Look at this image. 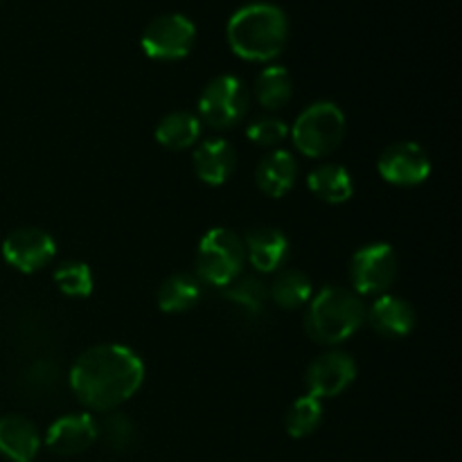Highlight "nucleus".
I'll return each instance as SVG.
<instances>
[{"label":"nucleus","mask_w":462,"mask_h":462,"mask_svg":"<svg viewBox=\"0 0 462 462\" xmlns=\"http://www.w3.org/2000/svg\"><path fill=\"white\" fill-rule=\"evenodd\" d=\"M54 282H57L59 291L66 293L70 298H88L93 293L95 278L93 271L86 262L68 260L54 271Z\"/></svg>","instance_id":"obj_25"},{"label":"nucleus","mask_w":462,"mask_h":462,"mask_svg":"<svg viewBox=\"0 0 462 462\" xmlns=\"http://www.w3.org/2000/svg\"><path fill=\"white\" fill-rule=\"evenodd\" d=\"M192 165L206 185H224L237 167V153L224 138H208L194 149Z\"/></svg>","instance_id":"obj_14"},{"label":"nucleus","mask_w":462,"mask_h":462,"mask_svg":"<svg viewBox=\"0 0 462 462\" xmlns=\"http://www.w3.org/2000/svg\"><path fill=\"white\" fill-rule=\"evenodd\" d=\"M356 379V364L347 352L332 350L316 356L307 368V395L316 400H328L346 393Z\"/></svg>","instance_id":"obj_9"},{"label":"nucleus","mask_w":462,"mask_h":462,"mask_svg":"<svg viewBox=\"0 0 462 462\" xmlns=\"http://www.w3.org/2000/svg\"><path fill=\"white\" fill-rule=\"evenodd\" d=\"M57 253L52 235L41 228H18L9 233L3 242V257L9 266L21 273H34L50 264Z\"/></svg>","instance_id":"obj_11"},{"label":"nucleus","mask_w":462,"mask_h":462,"mask_svg":"<svg viewBox=\"0 0 462 462\" xmlns=\"http://www.w3.org/2000/svg\"><path fill=\"white\" fill-rule=\"evenodd\" d=\"M99 436L113 451H126L135 442V427L125 413H111L99 427Z\"/></svg>","instance_id":"obj_26"},{"label":"nucleus","mask_w":462,"mask_h":462,"mask_svg":"<svg viewBox=\"0 0 462 462\" xmlns=\"http://www.w3.org/2000/svg\"><path fill=\"white\" fill-rule=\"evenodd\" d=\"M298 179V162L293 153L284 152V149H275L269 156L262 158L257 162L255 170V183L266 197L282 199L289 194L296 185Z\"/></svg>","instance_id":"obj_17"},{"label":"nucleus","mask_w":462,"mask_h":462,"mask_svg":"<svg viewBox=\"0 0 462 462\" xmlns=\"http://www.w3.org/2000/svg\"><path fill=\"white\" fill-rule=\"evenodd\" d=\"M242 242L248 262L260 273H275L289 257V239L278 228H253Z\"/></svg>","instance_id":"obj_13"},{"label":"nucleus","mask_w":462,"mask_h":462,"mask_svg":"<svg viewBox=\"0 0 462 462\" xmlns=\"http://www.w3.org/2000/svg\"><path fill=\"white\" fill-rule=\"evenodd\" d=\"M221 296L228 305H233L246 319H257L264 311L269 300V289L255 275H239L235 282L221 289Z\"/></svg>","instance_id":"obj_21"},{"label":"nucleus","mask_w":462,"mask_h":462,"mask_svg":"<svg viewBox=\"0 0 462 462\" xmlns=\"http://www.w3.org/2000/svg\"><path fill=\"white\" fill-rule=\"evenodd\" d=\"M248 140L257 147H278L280 143H284L289 135L287 122L280 120V117H260V120L251 122L246 129Z\"/></svg>","instance_id":"obj_27"},{"label":"nucleus","mask_w":462,"mask_h":462,"mask_svg":"<svg viewBox=\"0 0 462 462\" xmlns=\"http://www.w3.org/2000/svg\"><path fill=\"white\" fill-rule=\"evenodd\" d=\"M293 95V81L287 68L269 66L257 75L255 79V97L269 111L287 106Z\"/></svg>","instance_id":"obj_23"},{"label":"nucleus","mask_w":462,"mask_h":462,"mask_svg":"<svg viewBox=\"0 0 462 462\" xmlns=\"http://www.w3.org/2000/svg\"><path fill=\"white\" fill-rule=\"evenodd\" d=\"M197 39V27L183 14H162L153 18L143 32L144 54L156 61H176L188 57Z\"/></svg>","instance_id":"obj_8"},{"label":"nucleus","mask_w":462,"mask_h":462,"mask_svg":"<svg viewBox=\"0 0 462 462\" xmlns=\"http://www.w3.org/2000/svg\"><path fill=\"white\" fill-rule=\"evenodd\" d=\"M314 296V284L302 271H282L275 275L269 298L282 310H300Z\"/></svg>","instance_id":"obj_22"},{"label":"nucleus","mask_w":462,"mask_h":462,"mask_svg":"<svg viewBox=\"0 0 462 462\" xmlns=\"http://www.w3.org/2000/svg\"><path fill=\"white\" fill-rule=\"evenodd\" d=\"M226 34L237 57L246 61H271L287 45L289 18L278 5H244L230 16Z\"/></svg>","instance_id":"obj_2"},{"label":"nucleus","mask_w":462,"mask_h":462,"mask_svg":"<svg viewBox=\"0 0 462 462\" xmlns=\"http://www.w3.org/2000/svg\"><path fill=\"white\" fill-rule=\"evenodd\" d=\"M377 170L386 183L397 188H413L424 183L431 174V161L427 152L415 143H397L383 149Z\"/></svg>","instance_id":"obj_10"},{"label":"nucleus","mask_w":462,"mask_h":462,"mask_svg":"<svg viewBox=\"0 0 462 462\" xmlns=\"http://www.w3.org/2000/svg\"><path fill=\"white\" fill-rule=\"evenodd\" d=\"M311 192L325 203H346L350 201L352 194H355V183H352V176L346 167L334 165V162H325L319 165L307 179Z\"/></svg>","instance_id":"obj_20"},{"label":"nucleus","mask_w":462,"mask_h":462,"mask_svg":"<svg viewBox=\"0 0 462 462\" xmlns=\"http://www.w3.org/2000/svg\"><path fill=\"white\" fill-rule=\"evenodd\" d=\"M289 135L300 153L325 158L337 152L346 138V116L334 102H316L298 116Z\"/></svg>","instance_id":"obj_5"},{"label":"nucleus","mask_w":462,"mask_h":462,"mask_svg":"<svg viewBox=\"0 0 462 462\" xmlns=\"http://www.w3.org/2000/svg\"><path fill=\"white\" fill-rule=\"evenodd\" d=\"M201 138V120L189 111L167 113L156 126V140L170 152H185Z\"/></svg>","instance_id":"obj_19"},{"label":"nucleus","mask_w":462,"mask_h":462,"mask_svg":"<svg viewBox=\"0 0 462 462\" xmlns=\"http://www.w3.org/2000/svg\"><path fill=\"white\" fill-rule=\"evenodd\" d=\"M365 319L370 320L374 332L386 338L409 337L415 328V310L411 307V302L400 296H391V293L379 296L373 307L365 311Z\"/></svg>","instance_id":"obj_15"},{"label":"nucleus","mask_w":462,"mask_h":462,"mask_svg":"<svg viewBox=\"0 0 462 462\" xmlns=\"http://www.w3.org/2000/svg\"><path fill=\"white\" fill-rule=\"evenodd\" d=\"M206 284L192 273H174L161 284L156 293L158 307L165 314H185L203 300Z\"/></svg>","instance_id":"obj_18"},{"label":"nucleus","mask_w":462,"mask_h":462,"mask_svg":"<svg viewBox=\"0 0 462 462\" xmlns=\"http://www.w3.org/2000/svg\"><path fill=\"white\" fill-rule=\"evenodd\" d=\"M400 275V260L391 244H368L350 262L352 291L359 296H383Z\"/></svg>","instance_id":"obj_7"},{"label":"nucleus","mask_w":462,"mask_h":462,"mask_svg":"<svg viewBox=\"0 0 462 462\" xmlns=\"http://www.w3.org/2000/svg\"><path fill=\"white\" fill-rule=\"evenodd\" d=\"M41 433L23 415L0 418V454L14 462H34L41 449Z\"/></svg>","instance_id":"obj_16"},{"label":"nucleus","mask_w":462,"mask_h":462,"mask_svg":"<svg viewBox=\"0 0 462 462\" xmlns=\"http://www.w3.org/2000/svg\"><path fill=\"white\" fill-rule=\"evenodd\" d=\"M244 264H246V251L242 237L228 228H212L199 242L194 275L203 284L224 289L242 275Z\"/></svg>","instance_id":"obj_4"},{"label":"nucleus","mask_w":462,"mask_h":462,"mask_svg":"<svg viewBox=\"0 0 462 462\" xmlns=\"http://www.w3.org/2000/svg\"><path fill=\"white\" fill-rule=\"evenodd\" d=\"M99 424L95 422L93 415H66L52 422V427L45 433V445L52 454L59 456H77L84 454L86 449L97 442Z\"/></svg>","instance_id":"obj_12"},{"label":"nucleus","mask_w":462,"mask_h":462,"mask_svg":"<svg viewBox=\"0 0 462 462\" xmlns=\"http://www.w3.org/2000/svg\"><path fill=\"white\" fill-rule=\"evenodd\" d=\"M251 95L239 77H215L199 97V120L212 129H230L246 117Z\"/></svg>","instance_id":"obj_6"},{"label":"nucleus","mask_w":462,"mask_h":462,"mask_svg":"<svg viewBox=\"0 0 462 462\" xmlns=\"http://www.w3.org/2000/svg\"><path fill=\"white\" fill-rule=\"evenodd\" d=\"M364 323L365 305L352 289L325 287L307 302L305 329L316 343L323 346L347 341Z\"/></svg>","instance_id":"obj_3"},{"label":"nucleus","mask_w":462,"mask_h":462,"mask_svg":"<svg viewBox=\"0 0 462 462\" xmlns=\"http://www.w3.org/2000/svg\"><path fill=\"white\" fill-rule=\"evenodd\" d=\"M144 364L134 350L104 343L77 356L70 368V388L90 411L111 413L140 391Z\"/></svg>","instance_id":"obj_1"},{"label":"nucleus","mask_w":462,"mask_h":462,"mask_svg":"<svg viewBox=\"0 0 462 462\" xmlns=\"http://www.w3.org/2000/svg\"><path fill=\"white\" fill-rule=\"evenodd\" d=\"M323 422V402L316 400V397L305 395L298 397L291 404V409L287 411V418H284V429L291 438H307L316 431Z\"/></svg>","instance_id":"obj_24"}]
</instances>
